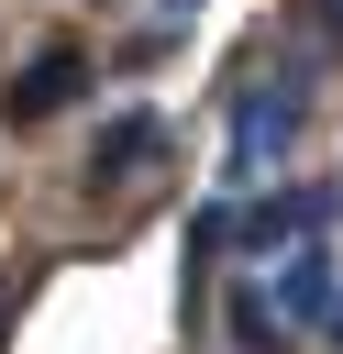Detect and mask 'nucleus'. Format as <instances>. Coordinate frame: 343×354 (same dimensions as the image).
I'll return each instance as SVG.
<instances>
[{"mask_svg":"<svg viewBox=\"0 0 343 354\" xmlns=\"http://www.w3.org/2000/svg\"><path fill=\"white\" fill-rule=\"evenodd\" d=\"M310 221H332V188H288V199L221 210V243H254V254H277V243H288V232H310Z\"/></svg>","mask_w":343,"mask_h":354,"instance_id":"nucleus-1","label":"nucleus"},{"mask_svg":"<svg viewBox=\"0 0 343 354\" xmlns=\"http://www.w3.org/2000/svg\"><path fill=\"white\" fill-rule=\"evenodd\" d=\"M299 111H310L299 88H254V100H243V122H232V177H254V166L299 133Z\"/></svg>","mask_w":343,"mask_h":354,"instance_id":"nucleus-2","label":"nucleus"},{"mask_svg":"<svg viewBox=\"0 0 343 354\" xmlns=\"http://www.w3.org/2000/svg\"><path fill=\"white\" fill-rule=\"evenodd\" d=\"M144 155H166V122H155V111H122V122H100L89 188H133V177H144Z\"/></svg>","mask_w":343,"mask_h":354,"instance_id":"nucleus-3","label":"nucleus"},{"mask_svg":"<svg viewBox=\"0 0 343 354\" xmlns=\"http://www.w3.org/2000/svg\"><path fill=\"white\" fill-rule=\"evenodd\" d=\"M77 77H89V66L55 44V55H33V66L0 88V111H11V122H44V111H66V100H77Z\"/></svg>","mask_w":343,"mask_h":354,"instance_id":"nucleus-4","label":"nucleus"},{"mask_svg":"<svg viewBox=\"0 0 343 354\" xmlns=\"http://www.w3.org/2000/svg\"><path fill=\"white\" fill-rule=\"evenodd\" d=\"M277 310H332V254H299L277 277Z\"/></svg>","mask_w":343,"mask_h":354,"instance_id":"nucleus-5","label":"nucleus"},{"mask_svg":"<svg viewBox=\"0 0 343 354\" xmlns=\"http://www.w3.org/2000/svg\"><path fill=\"white\" fill-rule=\"evenodd\" d=\"M232 343H243V354H277V310H266V299H232Z\"/></svg>","mask_w":343,"mask_h":354,"instance_id":"nucleus-6","label":"nucleus"},{"mask_svg":"<svg viewBox=\"0 0 343 354\" xmlns=\"http://www.w3.org/2000/svg\"><path fill=\"white\" fill-rule=\"evenodd\" d=\"M0 332H11V288H0Z\"/></svg>","mask_w":343,"mask_h":354,"instance_id":"nucleus-7","label":"nucleus"},{"mask_svg":"<svg viewBox=\"0 0 343 354\" xmlns=\"http://www.w3.org/2000/svg\"><path fill=\"white\" fill-rule=\"evenodd\" d=\"M166 11H199V0H166Z\"/></svg>","mask_w":343,"mask_h":354,"instance_id":"nucleus-8","label":"nucleus"},{"mask_svg":"<svg viewBox=\"0 0 343 354\" xmlns=\"http://www.w3.org/2000/svg\"><path fill=\"white\" fill-rule=\"evenodd\" d=\"M332 11H343V0H332Z\"/></svg>","mask_w":343,"mask_h":354,"instance_id":"nucleus-9","label":"nucleus"}]
</instances>
